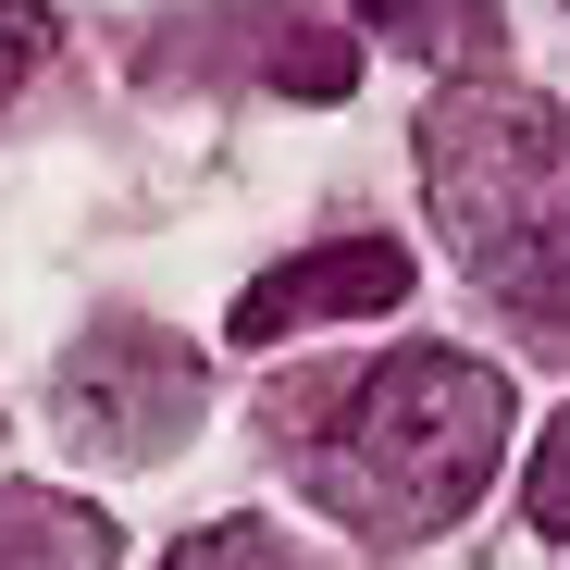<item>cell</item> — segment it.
<instances>
[{"label": "cell", "mask_w": 570, "mask_h": 570, "mask_svg": "<svg viewBox=\"0 0 570 570\" xmlns=\"http://www.w3.org/2000/svg\"><path fill=\"white\" fill-rule=\"evenodd\" d=\"M497 446H509V372L459 347H397L385 372L335 385V422H311L298 446V484L360 533L422 546L497 484Z\"/></svg>", "instance_id": "6da1fadb"}, {"label": "cell", "mask_w": 570, "mask_h": 570, "mask_svg": "<svg viewBox=\"0 0 570 570\" xmlns=\"http://www.w3.org/2000/svg\"><path fill=\"white\" fill-rule=\"evenodd\" d=\"M422 186L459 273L521 335L570 347V125L521 87H446L422 112Z\"/></svg>", "instance_id": "7a4b0ae2"}, {"label": "cell", "mask_w": 570, "mask_h": 570, "mask_svg": "<svg viewBox=\"0 0 570 570\" xmlns=\"http://www.w3.org/2000/svg\"><path fill=\"white\" fill-rule=\"evenodd\" d=\"M62 434L100 459H161L186 422H199V360H186L161 323H100L87 347H62Z\"/></svg>", "instance_id": "3957f363"}, {"label": "cell", "mask_w": 570, "mask_h": 570, "mask_svg": "<svg viewBox=\"0 0 570 570\" xmlns=\"http://www.w3.org/2000/svg\"><path fill=\"white\" fill-rule=\"evenodd\" d=\"M397 298H410V248L397 236H335V248L273 261L248 298H236V335L273 347V335H311V323H385Z\"/></svg>", "instance_id": "277c9868"}, {"label": "cell", "mask_w": 570, "mask_h": 570, "mask_svg": "<svg viewBox=\"0 0 570 570\" xmlns=\"http://www.w3.org/2000/svg\"><path fill=\"white\" fill-rule=\"evenodd\" d=\"M0 570H112V521L50 484H0Z\"/></svg>", "instance_id": "5b68a950"}, {"label": "cell", "mask_w": 570, "mask_h": 570, "mask_svg": "<svg viewBox=\"0 0 570 570\" xmlns=\"http://www.w3.org/2000/svg\"><path fill=\"white\" fill-rule=\"evenodd\" d=\"M261 26V75L273 87H298V100H347V75H360V50L323 26V13H298V0H273V13H248Z\"/></svg>", "instance_id": "8992f818"}, {"label": "cell", "mask_w": 570, "mask_h": 570, "mask_svg": "<svg viewBox=\"0 0 570 570\" xmlns=\"http://www.w3.org/2000/svg\"><path fill=\"white\" fill-rule=\"evenodd\" d=\"M372 26H385L410 62H497V0H360Z\"/></svg>", "instance_id": "52a82bcc"}, {"label": "cell", "mask_w": 570, "mask_h": 570, "mask_svg": "<svg viewBox=\"0 0 570 570\" xmlns=\"http://www.w3.org/2000/svg\"><path fill=\"white\" fill-rule=\"evenodd\" d=\"M161 570H298V558H285V546H273L261 521H212L199 546H174Z\"/></svg>", "instance_id": "ba28073f"}, {"label": "cell", "mask_w": 570, "mask_h": 570, "mask_svg": "<svg viewBox=\"0 0 570 570\" xmlns=\"http://www.w3.org/2000/svg\"><path fill=\"white\" fill-rule=\"evenodd\" d=\"M533 533H546V546H570V422L533 446Z\"/></svg>", "instance_id": "9c48e42d"}, {"label": "cell", "mask_w": 570, "mask_h": 570, "mask_svg": "<svg viewBox=\"0 0 570 570\" xmlns=\"http://www.w3.org/2000/svg\"><path fill=\"white\" fill-rule=\"evenodd\" d=\"M38 50H50V13H38V0H0V100L38 75Z\"/></svg>", "instance_id": "30bf717a"}]
</instances>
